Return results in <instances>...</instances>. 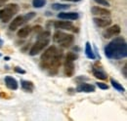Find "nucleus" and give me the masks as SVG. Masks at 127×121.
Wrapping results in <instances>:
<instances>
[{"label":"nucleus","mask_w":127,"mask_h":121,"mask_svg":"<svg viewBox=\"0 0 127 121\" xmlns=\"http://www.w3.org/2000/svg\"><path fill=\"white\" fill-rule=\"evenodd\" d=\"M4 60H10V57H5V58H4Z\"/></svg>","instance_id":"obj_35"},{"label":"nucleus","mask_w":127,"mask_h":121,"mask_svg":"<svg viewBox=\"0 0 127 121\" xmlns=\"http://www.w3.org/2000/svg\"><path fill=\"white\" fill-rule=\"evenodd\" d=\"M63 1H71V2H78V1H81V0H63Z\"/></svg>","instance_id":"obj_34"},{"label":"nucleus","mask_w":127,"mask_h":121,"mask_svg":"<svg viewBox=\"0 0 127 121\" xmlns=\"http://www.w3.org/2000/svg\"><path fill=\"white\" fill-rule=\"evenodd\" d=\"M65 59L66 60H76L78 59V55L73 53V52H68L66 55H65Z\"/></svg>","instance_id":"obj_25"},{"label":"nucleus","mask_w":127,"mask_h":121,"mask_svg":"<svg viewBox=\"0 0 127 121\" xmlns=\"http://www.w3.org/2000/svg\"><path fill=\"white\" fill-rule=\"evenodd\" d=\"M93 21H94V23H95V25L97 26V27H99V28H103V29L108 28L109 26H111V19H105V18H103V17H97V18H94Z\"/></svg>","instance_id":"obj_13"},{"label":"nucleus","mask_w":127,"mask_h":121,"mask_svg":"<svg viewBox=\"0 0 127 121\" xmlns=\"http://www.w3.org/2000/svg\"><path fill=\"white\" fill-rule=\"evenodd\" d=\"M14 70H15V72L20 73V74H26V73H27V71H26L25 69H23L22 67H20V66H16V67L14 68Z\"/></svg>","instance_id":"obj_29"},{"label":"nucleus","mask_w":127,"mask_h":121,"mask_svg":"<svg viewBox=\"0 0 127 121\" xmlns=\"http://www.w3.org/2000/svg\"><path fill=\"white\" fill-rule=\"evenodd\" d=\"M35 16H36V14H35L34 12H30V13H28V14L24 15V18H25L26 22H29V21L32 20V19H33V18H34Z\"/></svg>","instance_id":"obj_26"},{"label":"nucleus","mask_w":127,"mask_h":121,"mask_svg":"<svg viewBox=\"0 0 127 121\" xmlns=\"http://www.w3.org/2000/svg\"><path fill=\"white\" fill-rule=\"evenodd\" d=\"M46 0H32V5L35 8H42L46 5Z\"/></svg>","instance_id":"obj_23"},{"label":"nucleus","mask_w":127,"mask_h":121,"mask_svg":"<svg viewBox=\"0 0 127 121\" xmlns=\"http://www.w3.org/2000/svg\"><path fill=\"white\" fill-rule=\"evenodd\" d=\"M96 84H97V86H98L100 89H102V90H107V89H109V86H108L106 83H103V82H97Z\"/></svg>","instance_id":"obj_28"},{"label":"nucleus","mask_w":127,"mask_h":121,"mask_svg":"<svg viewBox=\"0 0 127 121\" xmlns=\"http://www.w3.org/2000/svg\"><path fill=\"white\" fill-rule=\"evenodd\" d=\"M76 82L77 83H82V82H84V80H88V77H85V76H79V77H77L76 79Z\"/></svg>","instance_id":"obj_31"},{"label":"nucleus","mask_w":127,"mask_h":121,"mask_svg":"<svg viewBox=\"0 0 127 121\" xmlns=\"http://www.w3.org/2000/svg\"><path fill=\"white\" fill-rule=\"evenodd\" d=\"M91 13L94 16L98 17H103V18H107L111 16V11L108 10L107 8H103L100 6H94L91 8Z\"/></svg>","instance_id":"obj_11"},{"label":"nucleus","mask_w":127,"mask_h":121,"mask_svg":"<svg viewBox=\"0 0 127 121\" xmlns=\"http://www.w3.org/2000/svg\"><path fill=\"white\" fill-rule=\"evenodd\" d=\"M111 85H112V87H113L116 91L121 92V93H123V92L125 91L124 87H123L117 80H115L114 78H111Z\"/></svg>","instance_id":"obj_22"},{"label":"nucleus","mask_w":127,"mask_h":121,"mask_svg":"<svg viewBox=\"0 0 127 121\" xmlns=\"http://www.w3.org/2000/svg\"><path fill=\"white\" fill-rule=\"evenodd\" d=\"M4 81H5V84H6L7 88L10 89V90H17L19 88L18 81L14 77H12V76H6Z\"/></svg>","instance_id":"obj_14"},{"label":"nucleus","mask_w":127,"mask_h":121,"mask_svg":"<svg viewBox=\"0 0 127 121\" xmlns=\"http://www.w3.org/2000/svg\"><path fill=\"white\" fill-rule=\"evenodd\" d=\"M85 55L88 59L95 60L96 56L94 54V51L92 49V46L90 44V42H86V44H85Z\"/></svg>","instance_id":"obj_19"},{"label":"nucleus","mask_w":127,"mask_h":121,"mask_svg":"<svg viewBox=\"0 0 127 121\" xmlns=\"http://www.w3.org/2000/svg\"><path fill=\"white\" fill-rule=\"evenodd\" d=\"M120 31H121V30H120V27L118 25H114V26H111V27L109 26L103 31V36L106 39H110V38L117 36L120 33Z\"/></svg>","instance_id":"obj_5"},{"label":"nucleus","mask_w":127,"mask_h":121,"mask_svg":"<svg viewBox=\"0 0 127 121\" xmlns=\"http://www.w3.org/2000/svg\"><path fill=\"white\" fill-rule=\"evenodd\" d=\"M21 86L23 88V90L29 93H32L34 90V84L32 81L29 80H21Z\"/></svg>","instance_id":"obj_17"},{"label":"nucleus","mask_w":127,"mask_h":121,"mask_svg":"<svg viewBox=\"0 0 127 121\" xmlns=\"http://www.w3.org/2000/svg\"><path fill=\"white\" fill-rule=\"evenodd\" d=\"M62 59H63V52L60 50L56 56H54L49 60H45V61L40 60V67L46 70L50 75H55L58 73V69L62 64Z\"/></svg>","instance_id":"obj_2"},{"label":"nucleus","mask_w":127,"mask_h":121,"mask_svg":"<svg viewBox=\"0 0 127 121\" xmlns=\"http://www.w3.org/2000/svg\"><path fill=\"white\" fill-rule=\"evenodd\" d=\"M66 36H67V33L64 32V31H62V30H58L55 33H54V35H53V41L56 42V43L61 44L64 40L65 39Z\"/></svg>","instance_id":"obj_16"},{"label":"nucleus","mask_w":127,"mask_h":121,"mask_svg":"<svg viewBox=\"0 0 127 121\" xmlns=\"http://www.w3.org/2000/svg\"><path fill=\"white\" fill-rule=\"evenodd\" d=\"M32 31H34V32H36V33H39V32H41L42 31V28L40 27V26H35V27H33L32 29Z\"/></svg>","instance_id":"obj_30"},{"label":"nucleus","mask_w":127,"mask_h":121,"mask_svg":"<svg viewBox=\"0 0 127 121\" xmlns=\"http://www.w3.org/2000/svg\"><path fill=\"white\" fill-rule=\"evenodd\" d=\"M50 42V39H37V41L32 45L30 50V55L31 56H36L40 52H42Z\"/></svg>","instance_id":"obj_4"},{"label":"nucleus","mask_w":127,"mask_h":121,"mask_svg":"<svg viewBox=\"0 0 127 121\" xmlns=\"http://www.w3.org/2000/svg\"><path fill=\"white\" fill-rule=\"evenodd\" d=\"M0 57H1V53H0Z\"/></svg>","instance_id":"obj_37"},{"label":"nucleus","mask_w":127,"mask_h":121,"mask_svg":"<svg viewBox=\"0 0 127 121\" xmlns=\"http://www.w3.org/2000/svg\"><path fill=\"white\" fill-rule=\"evenodd\" d=\"M51 7L55 11H64V10L69 9L70 5H68V4H61V3H54V4H52Z\"/></svg>","instance_id":"obj_21"},{"label":"nucleus","mask_w":127,"mask_h":121,"mask_svg":"<svg viewBox=\"0 0 127 121\" xmlns=\"http://www.w3.org/2000/svg\"><path fill=\"white\" fill-rule=\"evenodd\" d=\"M58 18L61 20H67V21H74L79 18V15L75 12H64L58 14Z\"/></svg>","instance_id":"obj_15"},{"label":"nucleus","mask_w":127,"mask_h":121,"mask_svg":"<svg viewBox=\"0 0 127 121\" xmlns=\"http://www.w3.org/2000/svg\"><path fill=\"white\" fill-rule=\"evenodd\" d=\"M122 73H123L124 78H126L127 77V64L126 63L124 64V66H123V68H122Z\"/></svg>","instance_id":"obj_32"},{"label":"nucleus","mask_w":127,"mask_h":121,"mask_svg":"<svg viewBox=\"0 0 127 121\" xmlns=\"http://www.w3.org/2000/svg\"><path fill=\"white\" fill-rule=\"evenodd\" d=\"M27 22L24 18V16H17L15 19H13V21L11 22L10 26H9V30L11 31H15L19 28H21L23 25H25Z\"/></svg>","instance_id":"obj_10"},{"label":"nucleus","mask_w":127,"mask_h":121,"mask_svg":"<svg viewBox=\"0 0 127 121\" xmlns=\"http://www.w3.org/2000/svg\"><path fill=\"white\" fill-rule=\"evenodd\" d=\"M7 1H9V0H0V7H2Z\"/></svg>","instance_id":"obj_33"},{"label":"nucleus","mask_w":127,"mask_h":121,"mask_svg":"<svg viewBox=\"0 0 127 121\" xmlns=\"http://www.w3.org/2000/svg\"><path fill=\"white\" fill-rule=\"evenodd\" d=\"M19 10H20V7L18 4L11 3L6 5L3 9L0 10V20L2 21V23L10 22L12 18L19 12Z\"/></svg>","instance_id":"obj_3"},{"label":"nucleus","mask_w":127,"mask_h":121,"mask_svg":"<svg viewBox=\"0 0 127 121\" xmlns=\"http://www.w3.org/2000/svg\"><path fill=\"white\" fill-rule=\"evenodd\" d=\"M73 41H74V36L72 34H67V36L65 37V39L64 40L60 45L62 46L63 48H68V47H70V46L72 45Z\"/></svg>","instance_id":"obj_20"},{"label":"nucleus","mask_w":127,"mask_h":121,"mask_svg":"<svg viewBox=\"0 0 127 121\" xmlns=\"http://www.w3.org/2000/svg\"><path fill=\"white\" fill-rule=\"evenodd\" d=\"M105 55L109 59L121 60L126 58L127 46L125 38L122 36H115L105 48Z\"/></svg>","instance_id":"obj_1"},{"label":"nucleus","mask_w":127,"mask_h":121,"mask_svg":"<svg viewBox=\"0 0 127 121\" xmlns=\"http://www.w3.org/2000/svg\"><path fill=\"white\" fill-rule=\"evenodd\" d=\"M92 72H93V75L95 76L96 78H98L99 80H107V79H108V74H107V72L103 69V67H102L101 65H99L98 62L93 65V67H92Z\"/></svg>","instance_id":"obj_8"},{"label":"nucleus","mask_w":127,"mask_h":121,"mask_svg":"<svg viewBox=\"0 0 127 121\" xmlns=\"http://www.w3.org/2000/svg\"><path fill=\"white\" fill-rule=\"evenodd\" d=\"M74 69L75 67H74L73 61L65 59L64 62V74L66 77H71L74 74Z\"/></svg>","instance_id":"obj_9"},{"label":"nucleus","mask_w":127,"mask_h":121,"mask_svg":"<svg viewBox=\"0 0 127 121\" xmlns=\"http://www.w3.org/2000/svg\"><path fill=\"white\" fill-rule=\"evenodd\" d=\"M31 32H32V28L30 26H26V27H24V28H22V29L18 30L17 35L20 38H27L31 34Z\"/></svg>","instance_id":"obj_18"},{"label":"nucleus","mask_w":127,"mask_h":121,"mask_svg":"<svg viewBox=\"0 0 127 121\" xmlns=\"http://www.w3.org/2000/svg\"><path fill=\"white\" fill-rule=\"evenodd\" d=\"M59 49L56 47V46H50V47H48L47 49L44 51V53L41 55V58H40V60H43V61H45V60H49L50 59H52L54 56H56L58 53H59Z\"/></svg>","instance_id":"obj_7"},{"label":"nucleus","mask_w":127,"mask_h":121,"mask_svg":"<svg viewBox=\"0 0 127 121\" xmlns=\"http://www.w3.org/2000/svg\"><path fill=\"white\" fill-rule=\"evenodd\" d=\"M1 46H2V40L0 39V47H1Z\"/></svg>","instance_id":"obj_36"},{"label":"nucleus","mask_w":127,"mask_h":121,"mask_svg":"<svg viewBox=\"0 0 127 121\" xmlns=\"http://www.w3.org/2000/svg\"><path fill=\"white\" fill-rule=\"evenodd\" d=\"M75 90L78 93H93V92H95V86L92 84L82 82V83H79L77 85Z\"/></svg>","instance_id":"obj_12"},{"label":"nucleus","mask_w":127,"mask_h":121,"mask_svg":"<svg viewBox=\"0 0 127 121\" xmlns=\"http://www.w3.org/2000/svg\"><path fill=\"white\" fill-rule=\"evenodd\" d=\"M54 28L57 30H73L77 31V30H74V26L70 21H57L54 23Z\"/></svg>","instance_id":"obj_6"},{"label":"nucleus","mask_w":127,"mask_h":121,"mask_svg":"<svg viewBox=\"0 0 127 121\" xmlns=\"http://www.w3.org/2000/svg\"><path fill=\"white\" fill-rule=\"evenodd\" d=\"M96 3H98L99 5H103V6H106V7H110V3L108 0H94Z\"/></svg>","instance_id":"obj_27"},{"label":"nucleus","mask_w":127,"mask_h":121,"mask_svg":"<svg viewBox=\"0 0 127 121\" xmlns=\"http://www.w3.org/2000/svg\"><path fill=\"white\" fill-rule=\"evenodd\" d=\"M50 36H51V33L50 31H41L38 33V36H37V39H50Z\"/></svg>","instance_id":"obj_24"}]
</instances>
